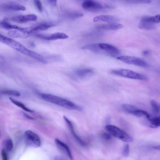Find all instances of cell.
Wrapping results in <instances>:
<instances>
[{"label": "cell", "instance_id": "1", "mask_svg": "<svg viewBox=\"0 0 160 160\" xmlns=\"http://www.w3.org/2000/svg\"><path fill=\"white\" fill-rule=\"evenodd\" d=\"M39 95L44 100L65 108L79 111L82 110L81 107L63 98L46 93H42Z\"/></svg>", "mask_w": 160, "mask_h": 160}, {"label": "cell", "instance_id": "2", "mask_svg": "<svg viewBox=\"0 0 160 160\" xmlns=\"http://www.w3.org/2000/svg\"><path fill=\"white\" fill-rule=\"evenodd\" d=\"M111 73L117 76L132 79L144 81H147L148 79L145 75L126 69L113 70L111 71Z\"/></svg>", "mask_w": 160, "mask_h": 160}, {"label": "cell", "instance_id": "3", "mask_svg": "<svg viewBox=\"0 0 160 160\" xmlns=\"http://www.w3.org/2000/svg\"><path fill=\"white\" fill-rule=\"evenodd\" d=\"M106 131L111 135L124 142H130L133 141L132 137L121 128L116 126L107 125L105 127Z\"/></svg>", "mask_w": 160, "mask_h": 160}, {"label": "cell", "instance_id": "4", "mask_svg": "<svg viewBox=\"0 0 160 160\" xmlns=\"http://www.w3.org/2000/svg\"><path fill=\"white\" fill-rule=\"evenodd\" d=\"M0 41L6 44L17 51L26 55L29 50L19 42L4 36L0 33Z\"/></svg>", "mask_w": 160, "mask_h": 160}, {"label": "cell", "instance_id": "5", "mask_svg": "<svg viewBox=\"0 0 160 160\" xmlns=\"http://www.w3.org/2000/svg\"><path fill=\"white\" fill-rule=\"evenodd\" d=\"M24 138L25 143L28 146L37 148L41 145V140L39 136L32 131L28 130L26 131Z\"/></svg>", "mask_w": 160, "mask_h": 160}, {"label": "cell", "instance_id": "6", "mask_svg": "<svg viewBox=\"0 0 160 160\" xmlns=\"http://www.w3.org/2000/svg\"><path fill=\"white\" fill-rule=\"evenodd\" d=\"M117 59L126 63L142 67H147L148 64L143 60L135 57L121 56L117 58Z\"/></svg>", "mask_w": 160, "mask_h": 160}, {"label": "cell", "instance_id": "7", "mask_svg": "<svg viewBox=\"0 0 160 160\" xmlns=\"http://www.w3.org/2000/svg\"><path fill=\"white\" fill-rule=\"evenodd\" d=\"M82 6L84 9L92 11H100L107 6L99 1L93 0L84 1L82 3Z\"/></svg>", "mask_w": 160, "mask_h": 160}, {"label": "cell", "instance_id": "8", "mask_svg": "<svg viewBox=\"0 0 160 160\" xmlns=\"http://www.w3.org/2000/svg\"><path fill=\"white\" fill-rule=\"evenodd\" d=\"M36 36L43 39L51 41L58 39H66L69 38L68 35L63 33L57 32L51 34H38Z\"/></svg>", "mask_w": 160, "mask_h": 160}, {"label": "cell", "instance_id": "9", "mask_svg": "<svg viewBox=\"0 0 160 160\" xmlns=\"http://www.w3.org/2000/svg\"><path fill=\"white\" fill-rule=\"evenodd\" d=\"M37 19V16L34 14H29L26 15H18L13 17L11 20L16 23H25L30 21H36Z\"/></svg>", "mask_w": 160, "mask_h": 160}, {"label": "cell", "instance_id": "10", "mask_svg": "<svg viewBox=\"0 0 160 160\" xmlns=\"http://www.w3.org/2000/svg\"><path fill=\"white\" fill-rule=\"evenodd\" d=\"M1 7L3 10L7 11H25L26 10L25 7L22 4L13 2L3 4Z\"/></svg>", "mask_w": 160, "mask_h": 160}, {"label": "cell", "instance_id": "11", "mask_svg": "<svg viewBox=\"0 0 160 160\" xmlns=\"http://www.w3.org/2000/svg\"><path fill=\"white\" fill-rule=\"evenodd\" d=\"M98 46L101 49L113 56H117L121 54L119 49L113 46L106 43H100Z\"/></svg>", "mask_w": 160, "mask_h": 160}, {"label": "cell", "instance_id": "12", "mask_svg": "<svg viewBox=\"0 0 160 160\" xmlns=\"http://www.w3.org/2000/svg\"><path fill=\"white\" fill-rule=\"evenodd\" d=\"M119 21L118 17L109 15H102L96 16L93 19L94 22H102L112 23H117Z\"/></svg>", "mask_w": 160, "mask_h": 160}, {"label": "cell", "instance_id": "13", "mask_svg": "<svg viewBox=\"0 0 160 160\" xmlns=\"http://www.w3.org/2000/svg\"><path fill=\"white\" fill-rule=\"evenodd\" d=\"M75 76L80 79H84L89 77L93 74V70L90 69H79L74 72Z\"/></svg>", "mask_w": 160, "mask_h": 160}, {"label": "cell", "instance_id": "14", "mask_svg": "<svg viewBox=\"0 0 160 160\" xmlns=\"http://www.w3.org/2000/svg\"><path fill=\"white\" fill-rule=\"evenodd\" d=\"M57 25L55 22H44L32 27L33 33L39 31L46 30L51 27H53Z\"/></svg>", "mask_w": 160, "mask_h": 160}, {"label": "cell", "instance_id": "15", "mask_svg": "<svg viewBox=\"0 0 160 160\" xmlns=\"http://www.w3.org/2000/svg\"><path fill=\"white\" fill-rule=\"evenodd\" d=\"M64 119L67 124L68 127L72 134L74 137V138L79 142V144L82 146H85L86 144L77 135L76 132H75L73 126V124L72 122L67 117L65 116H64Z\"/></svg>", "mask_w": 160, "mask_h": 160}, {"label": "cell", "instance_id": "16", "mask_svg": "<svg viewBox=\"0 0 160 160\" xmlns=\"http://www.w3.org/2000/svg\"><path fill=\"white\" fill-rule=\"evenodd\" d=\"M8 36L12 37L25 39L28 38L29 34L22 30L21 28L18 29L10 31L8 33Z\"/></svg>", "mask_w": 160, "mask_h": 160}, {"label": "cell", "instance_id": "17", "mask_svg": "<svg viewBox=\"0 0 160 160\" xmlns=\"http://www.w3.org/2000/svg\"><path fill=\"white\" fill-rule=\"evenodd\" d=\"M123 25L118 23H109L106 25H102L97 27V29L103 30H116L121 29Z\"/></svg>", "mask_w": 160, "mask_h": 160}, {"label": "cell", "instance_id": "18", "mask_svg": "<svg viewBox=\"0 0 160 160\" xmlns=\"http://www.w3.org/2000/svg\"><path fill=\"white\" fill-rule=\"evenodd\" d=\"M55 142L58 147L67 154L71 160H72L73 158L72 153L67 145L57 139H55Z\"/></svg>", "mask_w": 160, "mask_h": 160}, {"label": "cell", "instance_id": "19", "mask_svg": "<svg viewBox=\"0 0 160 160\" xmlns=\"http://www.w3.org/2000/svg\"><path fill=\"white\" fill-rule=\"evenodd\" d=\"M139 27L142 29L152 30L156 27V25L155 24L151 22L141 21L139 25Z\"/></svg>", "mask_w": 160, "mask_h": 160}, {"label": "cell", "instance_id": "20", "mask_svg": "<svg viewBox=\"0 0 160 160\" xmlns=\"http://www.w3.org/2000/svg\"><path fill=\"white\" fill-rule=\"evenodd\" d=\"M141 21L148 22L154 24L159 23L160 16L157 15L154 16H145L141 18Z\"/></svg>", "mask_w": 160, "mask_h": 160}, {"label": "cell", "instance_id": "21", "mask_svg": "<svg viewBox=\"0 0 160 160\" xmlns=\"http://www.w3.org/2000/svg\"><path fill=\"white\" fill-rule=\"evenodd\" d=\"M82 48L83 50H88L96 53H101L102 50L99 46L98 44H88L84 46Z\"/></svg>", "mask_w": 160, "mask_h": 160}, {"label": "cell", "instance_id": "22", "mask_svg": "<svg viewBox=\"0 0 160 160\" xmlns=\"http://www.w3.org/2000/svg\"><path fill=\"white\" fill-rule=\"evenodd\" d=\"M132 115L137 117L143 118L147 119L151 117L150 115L148 112L139 109L135 110L133 113Z\"/></svg>", "mask_w": 160, "mask_h": 160}, {"label": "cell", "instance_id": "23", "mask_svg": "<svg viewBox=\"0 0 160 160\" xmlns=\"http://www.w3.org/2000/svg\"><path fill=\"white\" fill-rule=\"evenodd\" d=\"M149 123V126L152 128H157L160 126L159 117L152 118V117L147 119Z\"/></svg>", "mask_w": 160, "mask_h": 160}, {"label": "cell", "instance_id": "24", "mask_svg": "<svg viewBox=\"0 0 160 160\" xmlns=\"http://www.w3.org/2000/svg\"><path fill=\"white\" fill-rule=\"evenodd\" d=\"M9 99L12 103L21 108L22 109L25 111V112L29 113H33L34 112L33 110H31L27 107L23 103H21V102L12 98H10Z\"/></svg>", "mask_w": 160, "mask_h": 160}, {"label": "cell", "instance_id": "25", "mask_svg": "<svg viewBox=\"0 0 160 160\" xmlns=\"http://www.w3.org/2000/svg\"><path fill=\"white\" fill-rule=\"evenodd\" d=\"M121 107L126 112L131 114L138 109L136 106L128 104H123L121 105Z\"/></svg>", "mask_w": 160, "mask_h": 160}, {"label": "cell", "instance_id": "26", "mask_svg": "<svg viewBox=\"0 0 160 160\" xmlns=\"http://www.w3.org/2000/svg\"><path fill=\"white\" fill-rule=\"evenodd\" d=\"M65 15L68 18L71 19H74L81 17L84 16L83 14L81 13L77 12H67Z\"/></svg>", "mask_w": 160, "mask_h": 160}, {"label": "cell", "instance_id": "27", "mask_svg": "<svg viewBox=\"0 0 160 160\" xmlns=\"http://www.w3.org/2000/svg\"><path fill=\"white\" fill-rule=\"evenodd\" d=\"M1 25L4 29L6 30H16L20 28L18 26L15 25H11L6 21L1 22Z\"/></svg>", "mask_w": 160, "mask_h": 160}, {"label": "cell", "instance_id": "28", "mask_svg": "<svg viewBox=\"0 0 160 160\" xmlns=\"http://www.w3.org/2000/svg\"><path fill=\"white\" fill-rule=\"evenodd\" d=\"M150 105L154 114L156 115L159 114L160 108L157 102L154 100H152L150 101Z\"/></svg>", "mask_w": 160, "mask_h": 160}, {"label": "cell", "instance_id": "29", "mask_svg": "<svg viewBox=\"0 0 160 160\" xmlns=\"http://www.w3.org/2000/svg\"><path fill=\"white\" fill-rule=\"evenodd\" d=\"M4 147L5 150L7 152H10L13 148V143L12 140L8 139L6 140L4 142Z\"/></svg>", "mask_w": 160, "mask_h": 160}, {"label": "cell", "instance_id": "30", "mask_svg": "<svg viewBox=\"0 0 160 160\" xmlns=\"http://www.w3.org/2000/svg\"><path fill=\"white\" fill-rule=\"evenodd\" d=\"M2 93L4 95H9L19 97L20 96V93L17 91L15 90H5L2 92Z\"/></svg>", "mask_w": 160, "mask_h": 160}, {"label": "cell", "instance_id": "31", "mask_svg": "<svg viewBox=\"0 0 160 160\" xmlns=\"http://www.w3.org/2000/svg\"><path fill=\"white\" fill-rule=\"evenodd\" d=\"M130 146L128 144L124 146L122 151V154L124 156L127 157L129 154Z\"/></svg>", "mask_w": 160, "mask_h": 160}, {"label": "cell", "instance_id": "32", "mask_svg": "<svg viewBox=\"0 0 160 160\" xmlns=\"http://www.w3.org/2000/svg\"><path fill=\"white\" fill-rule=\"evenodd\" d=\"M128 3L134 4H148L152 2L151 1L147 0V1H127Z\"/></svg>", "mask_w": 160, "mask_h": 160}, {"label": "cell", "instance_id": "33", "mask_svg": "<svg viewBox=\"0 0 160 160\" xmlns=\"http://www.w3.org/2000/svg\"><path fill=\"white\" fill-rule=\"evenodd\" d=\"M34 3L38 10L40 12H42L43 10V8L41 1L38 0H35L34 1Z\"/></svg>", "mask_w": 160, "mask_h": 160}, {"label": "cell", "instance_id": "34", "mask_svg": "<svg viewBox=\"0 0 160 160\" xmlns=\"http://www.w3.org/2000/svg\"><path fill=\"white\" fill-rule=\"evenodd\" d=\"M1 155L3 160H8L7 155L5 149H3L2 150Z\"/></svg>", "mask_w": 160, "mask_h": 160}, {"label": "cell", "instance_id": "35", "mask_svg": "<svg viewBox=\"0 0 160 160\" xmlns=\"http://www.w3.org/2000/svg\"><path fill=\"white\" fill-rule=\"evenodd\" d=\"M103 137L106 140H109L112 138V136L109 133H104Z\"/></svg>", "mask_w": 160, "mask_h": 160}, {"label": "cell", "instance_id": "36", "mask_svg": "<svg viewBox=\"0 0 160 160\" xmlns=\"http://www.w3.org/2000/svg\"><path fill=\"white\" fill-rule=\"evenodd\" d=\"M48 3L53 6H55L57 5V1L54 0H50L47 1Z\"/></svg>", "mask_w": 160, "mask_h": 160}, {"label": "cell", "instance_id": "37", "mask_svg": "<svg viewBox=\"0 0 160 160\" xmlns=\"http://www.w3.org/2000/svg\"><path fill=\"white\" fill-rule=\"evenodd\" d=\"M149 51L148 50H145L142 52V55L144 56H146L149 55Z\"/></svg>", "mask_w": 160, "mask_h": 160}, {"label": "cell", "instance_id": "38", "mask_svg": "<svg viewBox=\"0 0 160 160\" xmlns=\"http://www.w3.org/2000/svg\"><path fill=\"white\" fill-rule=\"evenodd\" d=\"M24 115V116L26 118H27L29 119L33 120L34 119V118L29 116V115L28 114H27L26 113L24 112H22Z\"/></svg>", "mask_w": 160, "mask_h": 160}, {"label": "cell", "instance_id": "39", "mask_svg": "<svg viewBox=\"0 0 160 160\" xmlns=\"http://www.w3.org/2000/svg\"><path fill=\"white\" fill-rule=\"evenodd\" d=\"M55 160H65L63 158L60 156H56L55 158Z\"/></svg>", "mask_w": 160, "mask_h": 160}, {"label": "cell", "instance_id": "40", "mask_svg": "<svg viewBox=\"0 0 160 160\" xmlns=\"http://www.w3.org/2000/svg\"><path fill=\"white\" fill-rule=\"evenodd\" d=\"M153 148L155 149H156L159 150L160 149V147L159 146H154V147Z\"/></svg>", "mask_w": 160, "mask_h": 160}, {"label": "cell", "instance_id": "41", "mask_svg": "<svg viewBox=\"0 0 160 160\" xmlns=\"http://www.w3.org/2000/svg\"><path fill=\"white\" fill-rule=\"evenodd\" d=\"M0 138H1V134H0Z\"/></svg>", "mask_w": 160, "mask_h": 160}]
</instances>
